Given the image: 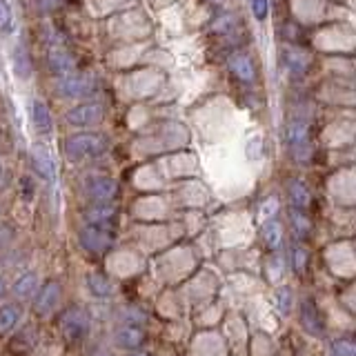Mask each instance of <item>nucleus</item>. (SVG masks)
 I'll return each instance as SVG.
<instances>
[{
    "label": "nucleus",
    "instance_id": "f257e3e1",
    "mask_svg": "<svg viewBox=\"0 0 356 356\" xmlns=\"http://www.w3.org/2000/svg\"><path fill=\"white\" fill-rule=\"evenodd\" d=\"M107 149V143L98 134H76L65 140V154L70 161H85V159H98Z\"/></svg>",
    "mask_w": 356,
    "mask_h": 356
},
{
    "label": "nucleus",
    "instance_id": "f03ea898",
    "mask_svg": "<svg viewBox=\"0 0 356 356\" xmlns=\"http://www.w3.org/2000/svg\"><path fill=\"white\" fill-rule=\"evenodd\" d=\"M94 92V81L85 74H65L58 81V94L63 98H85Z\"/></svg>",
    "mask_w": 356,
    "mask_h": 356
},
{
    "label": "nucleus",
    "instance_id": "7ed1b4c3",
    "mask_svg": "<svg viewBox=\"0 0 356 356\" xmlns=\"http://www.w3.org/2000/svg\"><path fill=\"white\" fill-rule=\"evenodd\" d=\"M105 116V107L100 103H85L67 111V122L74 127H94Z\"/></svg>",
    "mask_w": 356,
    "mask_h": 356
},
{
    "label": "nucleus",
    "instance_id": "20e7f679",
    "mask_svg": "<svg viewBox=\"0 0 356 356\" xmlns=\"http://www.w3.org/2000/svg\"><path fill=\"white\" fill-rule=\"evenodd\" d=\"M285 138H287L289 149L296 154V159H307L309 156V131H307L305 122H300V120L289 122Z\"/></svg>",
    "mask_w": 356,
    "mask_h": 356
},
{
    "label": "nucleus",
    "instance_id": "39448f33",
    "mask_svg": "<svg viewBox=\"0 0 356 356\" xmlns=\"http://www.w3.org/2000/svg\"><path fill=\"white\" fill-rule=\"evenodd\" d=\"M81 245L87 252L100 254L111 245V234L100 225H87L81 229Z\"/></svg>",
    "mask_w": 356,
    "mask_h": 356
},
{
    "label": "nucleus",
    "instance_id": "423d86ee",
    "mask_svg": "<svg viewBox=\"0 0 356 356\" xmlns=\"http://www.w3.org/2000/svg\"><path fill=\"white\" fill-rule=\"evenodd\" d=\"M116 183L107 176H89L85 181V192L87 196L96 200V203H107L116 196Z\"/></svg>",
    "mask_w": 356,
    "mask_h": 356
},
{
    "label": "nucleus",
    "instance_id": "0eeeda50",
    "mask_svg": "<svg viewBox=\"0 0 356 356\" xmlns=\"http://www.w3.org/2000/svg\"><path fill=\"white\" fill-rule=\"evenodd\" d=\"M29 159H31L33 172H36L40 178H44V181H54L56 178V163L51 159V152L44 147V145H33Z\"/></svg>",
    "mask_w": 356,
    "mask_h": 356
},
{
    "label": "nucleus",
    "instance_id": "6e6552de",
    "mask_svg": "<svg viewBox=\"0 0 356 356\" xmlns=\"http://www.w3.org/2000/svg\"><path fill=\"white\" fill-rule=\"evenodd\" d=\"M227 67H229V72L245 85H252L256 81V65L248 54H234Z\"/></svg>",
    "mask_w": 356,
    "mask_h": 356
},
{
    "label": "nucleus",
    "instance_id": "1a4fd4ad",
    "mask_svg": "<svg viewBox=\"0 0 356 356\" xmlns=\"http://www.w3.org/2000/svg\"><path fill=\"white\" fill-rule=\"evenodd\" d=\"M89 327L87 314L83 309H70L63 316V332L67 339H81Z\"/></svg>",
    "mask_w": 356,
    "mask_h": 356
},
{
    "label": "nucleus",
    "instance_id": "9d476101",
    "mask_svg": "<svg viewBox=\"0 0 356 356\" xmlns=\"http://www.w3.org/2000/svg\"><path fill=\"white\" fill-rule=\"evenodd\" d=\"M47 65H49V70L54 74L65 76V74H72V70H74V58H72L70 51L56 47V49H49V54H47Z\"/></svg>",
    "mask_w": 356,
    "mask_h": 356
},
{
    "label": "nucleus",
    "instance_id": "9b49d317",
    "mask_svg": "<svg viewBox=\"0 0 356 356\" xmlns=\"http://www.w3.org/2000/svg\"><path fill=\"white\" fill-rule=\"evenodd\" d=\"M14 72L20 81H27L31 76V56L25 42H18L14 49Z\"/></svg>",
    "mask_w": 356,
    "mask_h": 356
},
{
    "label": "nucleus",
    "instance_id": "f8f14e48",
    "mask_svg": "<svg viewBox=\"0 0 356 356\" xmlns=\"http://www.w3.org/2000/svg\"><path fill=\"white\" fill-rule=\"evenodd\" d=\"M31 120H33V127L40 134H49L51 131V114H49V107L42 103V100H33L31 105Z\"/></svg>",
    "mask_w": 356,
    "mask_h": 356
},
{
    "label": "nucleus",
    "instance_id": "ddd939ff",
    "mask_svg": "<svg viewBox=\"0 0 356 356\" xmlns=\"http://www.w3.org/2000/svg\"><path fill=\"white\" fill-rule=\"evenodd\" d=\"M300 318H303V327L309 332V334H321V316L316 312V305L314 300L305 298L303 300V307H300Z\"/></svg>",
    "mask_w": 356,
    "mask_h": 356
},
{
    "label": "nucleus",
    "instance_id": "4468645a",
    "mask_svg": "<svg viewBox=\"0 0 356 356\" xmlns=\"http://www.w3.org/2000/svg\"><path fill=\"white\" fill-rule=\"evenodd\" d=\"M285 65H287V70L292 74L303 76L307 72V67H309V56L305 51H300V49H287L285 51Z\"/></svg>",
    "mask_w": 356,
    "mask_h": 356
},
{
    "label": "nucleus",
    "instance_id": "2eb2a0df",
    "mask_svg": "<svg viewBox=\"0 0 356 356\" xmlns=\"http://www.w3.org/2000/svg\"><path fill=\"white\" fill-rule=\"evenodd\" d=\"M116 209L107 205V203H98L94 207H89L85 211V218L89 220V225H105V222H109L111 218H114Z\"/></svg>",
    "mask_w": 356,
    "mask_h": 356
},
{
    "label": "nucleus",
    "instance_id": "dca6fc26",
    "mask_svg": "<svg viewBox=\"0 0 356 356\" xmlns=\"http://www.w3.org/2000/svg\"><path fill=\"white\" fill-rule=\"evenodd\" d=\"M289 200L294 209H305L309 205V189L303 181H289Z\"/></svg>",
    "mask_w": 356,
    "mask_h": 356
},
{
    "label": "nucleus",
    "instance_id": "f3484780",
    "mask_svg": "<svg viewBox=\"0 0 356 356\" xmlns=\"http://www.w3.org/2000/svg\"><path fill=\"white\" fill-rule=\"evenodd\" d=\"M116 343L120 345V348H138V345L143 343V332L136 330V327H120L116 332Z\"/></svg>",
    "mask_w": 356,
    "mask_h": 356
},
{
    "label": "nucleus",
    "instance_id": "a211bd4d",
    "mask_svg": "<svg viewBox=\"0 0 356 356\" xmlns=\"http://www.w3.org/2000/svg\"><path fill=\"white\" fill-rule=\"evenodd\" d=\"M263 238L270 250H278L281 248V241H283V227L278 225L276 220H267L263 227Z\"/></svg>",
    "mask_w": 356,
    "mask_h": 356
},
{
    "label": "nucleus",
    "instance_id": "6ab92c4d",
    "mask_svg": "<svg viewBox=\"0 0 356 356\" xmlns=\"http://www.w3.org/2000/svg\"><path fill=\"white\" fill-rule=\"evenodd\" d=\"M58 294H60V287L56 285V283H49L47 287H44V289H42V294H40V298H38V303H36L38 312H42V314H47V312L56 305V300H58Z\"/></svg>",
    "mask_w": 356,
    "mask_h": 356
},
{
    "label": "nucleus",
    "instance_id": "aec40b11",
    "mask_svg": "<svg viewBox=\"0 0 356 356\" xmlns=\"http://www.w3.org/2000/svg\"><path fill=\"white\" fill-rule=\"evenodd\" d=\"M87 287H89V292L96 294V296H107L111 294V285L105 276H100V274H92V276H87Z\"/></svg>",
    "mask_w": 356,
    "mask_h": 356
},
{
    "label": "nucleus",
    "instance_id": "412c9836",
    "mask_svg": "<svg viewBox=\"0 0 356 356\" xmlns=\"http://www.w3.org/2000/svg\"><path fill=\"white\" fill-rule=\"evenodd\" d=\"M36 283H38V278H36V274H25V276H20L18 281H16V285H14V294L16 296H20V298H25V296H29L33 289H36Z\"/></svg>",
    "mask_w": 356,
    "mask_h": 356
},
{
    "label": "nucleus",
    "instance_id": "4be33fe9",
    "mask_svg": "<svg viewBox=\"0 0 356 356\" xmlns=\"http://www.w3.org/2000/svg\"><path fill=\"white\" fill-rule=\"evenodd\" d=\"M18 321V312L14 307H3L0 309V332H9L16 325Z\"/></svg>",
    "mask_w": 356,
    "mask_h": 356
},
{
    "label": "nucleus",
    "instance_id": "5701e85b",
    "mask_svg": "<svg viewBox=\"0 0 356 356\" xmlns=\"http://www.w3.org/2000/svg\"><path fill=\"white\" fill-rule=\"evenodd\" d=\"M14 25V14H11V7L7 0H0V31H9Z\"/></svg>",
    "mask_w": 356,
    "mask_h": 356
},
{
    "label": "nucleus",
    "instance_id": "b1692460",
    "mask_svg": "<svg viewBox=\"0 0 356 356\" xmlns=\"http://www.w3.org/2000/svg\"><path fill=\"white\" fill-rule=\"evenodd\" d=\"M250 7L256 20H265L270 16V0H250Z\"/></svg>",
    "mask_w": 356,
    "mask_h": 356
},
{
    "label": "nucleus",
    "instance_id": "393cba45",
    "mask_svg": "<svg viewBox=\"0 0 356 356\" xmlns=\"http://www.w3.org/2000/svg\"><path fill=\"white\" fill-rule=\"evenodd\" d=\"M292 220H294V227H296V232H298V236H307L309 229H312L307 216L300 214V209H294V211H292Z\"/></svg>",
    "mask_w": 356,
    "mask_h": 356
},
{
    "label": "nucleus",
    "instance_id": "a878e982",
    "mask_svg": "<svg viewBox=\"0 0 356 356\" xmlns=\"http://www.w3.org/2000/svg\"><path fill=\"white\" fill-rule=\"evenodd\" d=\"M332 352L334 356H356V348L352 341H334Z\"/></svg>",
    "mask_w": 356,
    "mask_h": 356
},
{
    "label": "nucleus",
    "instance_id": "bb28decb",
    "mask_svg": "<svg viewBox=\"0 0 356 356\" xmlns=\"http://www.w3.org/2000/svg\"><path fill=\"white\" fill-rule=\"evenodd\" d=\"M232 27H234V18L229 14H225V16H220V18L214 20V25H211V31H214V33H227Z\"/></svg>",
    "mask_w": 356,
    "mask_h": 356
},
{
    "label": "nucleus",
    "instance_id": "cd10ccee",
    "mask_svg": "<svg viewBox=\"0 0 356 356\" xmlns=\"http://www.w3.org/2000/svg\"><path fill=\"white\" fill-rule=\"evenodd\" d=\"M289 307H292V292H289V289H281V292H278V309H281L283 314H287Z\"/></svg>",
    "mask_w": 356,
    "mask_h": 356
},
{
    "label": "nucleus",
    "instance_id": "c85d7f7f",
    "mask_svg": "<svg viewBox=\"0 0 356 356\" xmlns=\"http://www.w3.org/2000/svg\"><path fill=\"white\" fill-rule=\"evenodd\" d=\"M305 263H307V252L303 248H294V270L296 272H303L305 270Z\"/></svg>",
    "mask_w": 356,
    "mask_h": 356
},
{
    "label": "nucleus",
    "instance_id": "c756f323",
    "mask_svg": "<svg viewBox=\"0 0 356 356\" xmlns=\"http://www.w3.org/2000/svg\"><path fill=\"white\" fill-rule=\"evenodd\" d=\"M276 205H278V203H276V198H272V200H270V205L265 203V205H263V216H274Z\"/></svg>",
    "mask_w": 356,
    "mask_h": 356
},
{
    "label": "nucleus",
    "instance_id": "7c9ffc66",
    "mask_svg": "<svg viewBox=\"0 0 356 356\" xmlns=\"http://www.w3.org/2000/svg\"><path fill=\"white\" fill-rule=\"evenodd\" d=\"M0 294H3V281H0Z\"/></svg>",
    "mask_w": 356,
    "mask_h": 356
},
{
    "label": "nucleus",
    "instance_id": "2f4dec72",
    "mask_svg": "<svg viewBox=\"0 0 356 356\" xmlns=\"http://www.w3.org/2000/svg\"><path fill=\"white\" fill-rule=\"evenodd\" d=\"M131 356H147V354H131Z\"/></svg>",
    "mask_w": 356,
    "mask_h": 356
}]
</instances>
